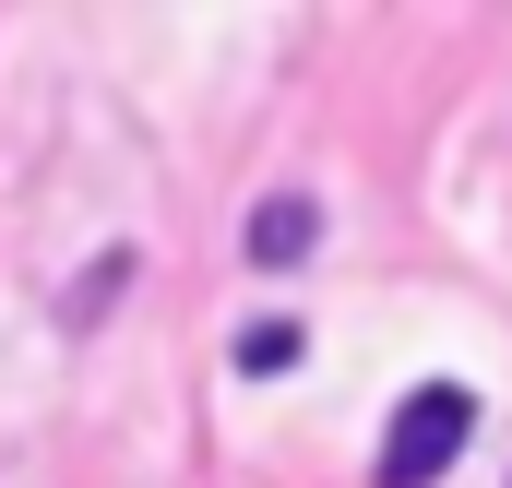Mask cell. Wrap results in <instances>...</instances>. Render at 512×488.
I'll return each instance as SVG.
<instances>
[{
  "instance_id": "1",
  "label": "cell",
  "mask_w": 512,
  "mask_h": 488,
  "mask_svg": "<svg viewBox=\"0 0 512 488\" xmlns=\"http://www.w3.org/2000/svg\"><path fill=\"white\" fill-rule=\"evenodd\" d=\"M465 441H477V393H465V381H417V393L393 405L382 465H370V477H382V488H441Z\"/></svg>"
},
{
  "instance_id": "2",
  "label": "cell",
  "mask_w": 512,
  "mask_h": 488,
  "mask_svg": "<svg viewBox=\"0 0 512 488\" xmlns=\"http://www.w3.org/2000/svg\"><path fill=\"white\" fill-rule=\"evenodd\" d=\"M310 239H322V203H310V191H274V203H251V262H262V274L310 262Z\"/></svg>"
},
{
  "instance_id": "3",
  "label": "cell",
  "mask_w": 512,
  "mask_h": 488,
  "mask_svg": "<svg viewBox=\"0 0 512 488\" xmlns=\"http://www.w3.org/2000/svg\"><path fill=\"white\" fill-rule=\"evenodd\" d=\"M239 369H251V381H286V369H298V322H251V334H239Z\"/></svg>"
}]
</instances>
